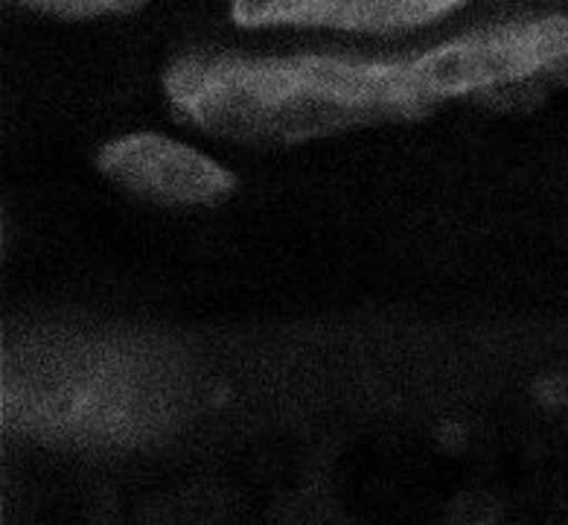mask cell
Listing matches in <instances>:
<instances>
[{
    "label": "cell",
    "instance_id": "obj_5",
    "mask_svg": "<svg viewBox=\"0 0 568 525\" xmlns=\"http://www.w3.org/2000/svg\"><path fill=\"white\" fill-rule=\"evenodd\" d=\"M458 7V0H236L231 16L242 27L297 24L394 32L437 21Z\"/></svg>",
    "mask_w": 568,
    "mask_h": 525
},
{
    "label": "cell",
    "instance_id": "obj_3",
    "mask_svg": "<svg viewBox=\"0 0 568 525\" xmlns=\"http://www.w3.org/2000/svg\"><path fill=\"white\" fill-rule=\"evenodd\" d=\"M408 64L432 105L467 100L498 111L530 109L568 85V16L464 36Z\"/></svg>",
    "mask_w": 568,
    "mask_h": 525
},
{
    "label": "cell",
    "instance_id": "obj_6",
    "mask_svg": "<svg viewBox=\"0 0 568 525\" xmlns=\"http://www.w3.org/2000/svg\"><path fill=\"white\" fill-rule=\"evenodd\" d=\"M24 7L48 12V16L59 18H94V16H120V12H134L143 3H132V0H36V3H24Z\"/></svg>",
    "mask_w": 568,
    "mask_h": 525
},
{
    "label": "cell",
    "instance_id": "obj_4",
    "mask_svg": "<svg viewBox=\"0 0 568 525\" xmlns=\"http://www.w3.org/2000/svg\"><path fill=\"white\" fill-rule=\"evenodd\" d=\"M100 170L125 190L161 204H219L236 179L202 152L164 134H129L100 152Z\"/></svg>",
    "mask_w": 568,
    "mask_h": 525
},
{
    "label": "cell",
    "instance_id": "obj_1",
    "mask_svg": "<svg viewBox=\"0 0 568 525\" xmlns=\"http://www.w3.org/2000/svg\"><path fill=\"white\" fill-rule=\"evenodd\" d=\"M164 85L181 118L204 132L254 147L417 120L435 109L414 85L408 62L333 55L184 59L166 73Z\"/></svg>",
    "mask_w": 568,
    "mask_h": 525
},
{
    "label": "cell",
    "instance_id": "obj_2",
    "mask_svg": "<svg viewBox=\"0 0 568 525\" xmlns=\"http://www.w3.org/2000/svg\"><path fill=\"white\" fill-rule=\"evenodd\" d=\"M7 426L62 441H138L164 421V371L109 342H55L7 356Z\"/></svg>",
    "mask_w": 568,
    "mask_h": 525
}]
</instances>
